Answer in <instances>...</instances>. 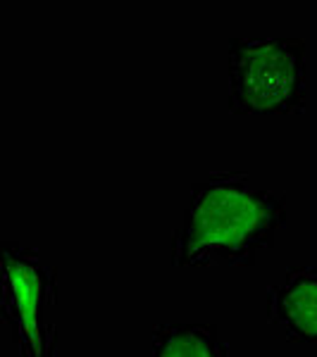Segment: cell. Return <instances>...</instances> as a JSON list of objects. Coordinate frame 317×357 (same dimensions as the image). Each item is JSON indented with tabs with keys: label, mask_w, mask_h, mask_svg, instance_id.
<instances>
[{
	"label": "cell",
	"mask_w": 317,
	"mask_h": 357,
	"mask_svg": "<svg viewBox=\"0 0 317 357\" xmlns=\"http://www.w3.org/2000/svg\"><path fill=\"white\" fill-rule=\"evenodd\" d=\"M284 227V193L253 183L244 172H210L189 191L170 260L177 269L253 267Z\"/></svg>",
	"instance_id": "cell-1"
},
{
	"label": "cell",
	"mask_w": 317,
	"mask_h": 357,
	"mask_svg": "<svg viewBox=\"0 0 317 357\" xmlns=\"http://www.w3.org/2000/svg\"><path fill=\"white\" fill-rule=\"evenodd\" d=\"M57 269L20 241H3V324L20 357H57Z\"/></svg>",
	"instance_id": "cell-3"
},
{
	"label": "cell",
	"mask_w": 317,
	"mask_h": 357,
	"mask_svg": "<svg viewBox=\"0 0 317 357\" xmlns=\"http://www.w3.org/2000/svg\"><path fill=\"white\" fill-rule=\"evenodd\" d=\"M265 317L289 343L317 345V264H293L270 284Z\"/></svg>",
	"instance_id": "cell-4"
},
{
	"label": "cell",
	"mask_w": 317,
	"mask_h": 357,
	"mask_svg": "<svg viewBox=\"0 0 317 357\" xmlns=\"http://www.w3.org/2000/svg\"><path fill=\"white\" fill-rule=\"evenodd\" d=\"M305 41L296 36H234L227 48L232 114H301L305 112Z\"/></svg>",
	"instance_id": "cell-2"
},
{
	"label": "cell",
	"mask_w": 317,
	"mask_h": 357,
	"mask_svg": "<svg viewBox=\"0 0 317 357\" xmlns=\"http://www.w3.org/2000/svg\"><path fill=\"white\" fill-rule=\"evenodd\" d=\"M148 357H229V343L217 324L207 321H163L151 333Z\"/></svg>",
	"instance_id": "cell-5"
}]
</instances>
